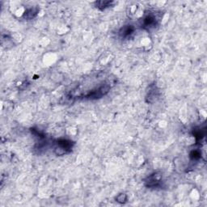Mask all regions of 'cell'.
<instances>
[{"label":"cell","instance_id":"3957f363","mask_svg":"<svg viewBox=\"0 0 207 207\" xmlns=\"http://www.w3.org/2000/svg\"><path fill=\"white\" fill-rule=\"evenodd\" d=\"M96 7L100 8L101 10H104L105 8L109 7L112 6V4L113 2H110V1H100V2H96Z\"/></svg>","mask_w":207,"mask_h":207},{"label":"cell","instance_id":"7a4b0ae2","mask_svg":"<svg viewBox=\"0 0 207 207\" xmlns=\"http://www.w3.org/2000/svg\"><path fill=\"white\" fill-rule=\"evenodd\" d=\"M133 31H134V28H133L131 25H127L126 26V27H124V28L120 31V34H121L122 36L126 37V36H130L133 32Z\"/></svg>","mask_w":207,"mask_h":207},{"label":"cell","instance_id":"6da1fadb","mask_svg":"<svg viewBox=\"0 0 207 207\" xmlns=\"http://www.w3.org/2000/svg\"><path fill=\"white\" fill-rule=\"evenodd\" d=\"M157 24L158 21L156 16H155V15L152 14V13H149V14L144 16L142 26L145 29L151 30L152 28H155V26L157 25Z\"/></svg>","mask_w":207,"mask_h":207}]
</instances>
